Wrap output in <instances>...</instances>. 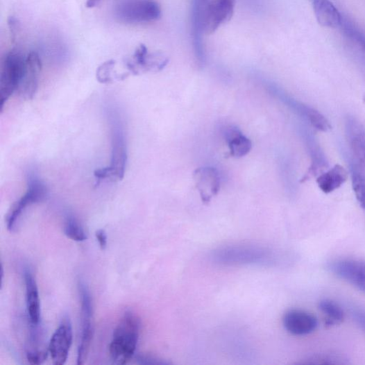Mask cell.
I'll use <instances>...</instances> for the list:
<instances>
[{"instance_id": "8", "label": "cell", "mask_w": 365, "mask_h": 365, "mask_svg": "<svg viewBox=\"0 0 365 365\" xmlns=\"http://www.w3.org/2000/svg\"><path fill=\"white\" fill-rule=\"evenodd\" d=\"M47 193V188L44 181L36 173H31L28 178L27 192L12 205L8 215V229L13 231L18 220L28 207L43 201Z\"/></svg>"}, {"instance_id": "3", "label": "cell", "mask_w": 365, "mask_h": 365, "mask_svg": "<svg viewBox=\"0 0 365 365\" xmlns=\"http://www.w3.org/2000/svg\"><path fill=\"white\" fill-rule=\"evenodd\" d=\"M216 262L226 265H272L275 262L274 252L257 246H231L214 251Z\"/></svg>"}, {"instance_id": "11", "label": "cell", "mask_w": 365, "mask_h": 365, "mask_svg": "<svg viewBox=\"0 0 365 365\" xmlns=\"http://www.w3.org/2000/svg\"><path fill=\"white\" fill-rule=\"evenodd\" d=\"M42 68L41 58L36 51H31L26 56L25 69L17 94L25 100L33 99L39 87Z\"/></svg>"}, {"instance_id": "27", "label": "cell", "mask_w": 365, "mask_h": 365, "mask_svg": "<svg viewBox=\"0 0 365 365\" xmlns=\"http://www.w3.org/2000/svg\"><path fill=\"white\" fill-rule=\"evenodd\" d=\"M351 315L357 325L365 332V309L354 307L352 309Z\"/></svg>"}, {"instance_id": "31", "label": "cell", "mask_w": 365, "mask_h": 365, "mask_svg": "<svg viewBox=\"0 0 365 365\" xmlns=\"http://www.w3.org/2000/svg\"><path fill=\"white\" fill-rule=\"evenodd\" d=\"M101 0H87L86 6L88 8H94L99 5Z\"/></svg>"}, {"instance_id": "9", "label": "cell", "mask_w": 365, "mask_h": 365, "mask_svg": "<svg viewBox=\"0 0 365 365\" xmlns=\"http://www.w3.org/2000/svg\"><path fill=\"white\" fill-rule=\"evenodd\" d=\"M169 63V58L164 52H148L146 46L142 44L136 49L133 58L126 61V66L130 73L139 75L160 72L164 69Z\"/></svg>"}, {"instance_id": "25", "label": "cell", "mask_w": 365, "mask_h": 365, "mask_svg": "<svg viewBox=\"0 0 365 365\" xmlns=\"http://www.w3.org/2000/svg\"><path fill=\"white\" fill-rule=\"evenodd\" d=\"M353 188L359 204L365 210V173L362 171H353Z\"/></svg>"}, {"instance_id": "10", "label": "cell", "mask_w": 365, "mask_h": 365, "mask_svg": "<svg viewBox=\"0 0 365 365\" xmlns=\"http://www.w3.org/2000/svg\"><path fill=\"white\" fill-rule=\"evenodd\" d=\"M328 269L334 275L365 294V260L355 258L337 259L329 264Z\"/></svg>"}, {"instance_id": "28", "label": "cell", "mask_w": 365, "mask_h": 365, "mask_svg": "<svg viewBox=\"0 0 365 365\" xmlns=\"http://www.w3.org/2000/svg\"><path fill=\"white\" fill-rule=\"evenodd\" d=\"M8 26L10 31V39L12 42L16 40L19 29V23L15 17H10L8 18Z\"/></svg>"}, {"instance_id": "22", "label": "cell", "mask_w": 365, "mask_h": 365, "mask_svg": "<svg viewBox=\"0 0 365 365\" xmlns=\"http://www.w3.org/2000/svg\"><path fill=\"white\" fill-rule=\"evenodd\" d=\"M351 147L354 155L360 164L365 169V132L357 129L351 137Z\"/></svg>"}, {"instance_id": "26", "label": "cell", "mask_w": 365, "mask_h": 365, "mask_svg": "<svg viewBox=\"0 0 365 365\" xmlns=\"http://www.w3.org/2000/svg\"><path fill=\"white\" fill-rule=\"evenodd\" d=\"M48 351L46 350L28 351L27 359L30 364L38 365L42 364L47 358Z\"/></svg>"}, {"instance_id": "16", "label": "cell", "mask_w": 365, "mask_h": 365, "mask_svg": "<svg viewBox=\"0 0 365 365\" xmlns=\"http://www.w3.org/2000/svg\"><path fill=\"white\" fill-rule=\"evenodd\" d=\"M24 282L26 301L31 323L39 325L41 316L40 295L36 280L29 270L24 272Z\"/></svg>"}, {"instance_id": "24", "label": "cell", "mask_w": 365, "mask_h": 365, "mask_svg": "<svg viewBox=\"0 0 365 365\" xmlns=\"http://www.w3.org/2000/svg\"><path fill=\"white\" fill-rule=\"evenodd\" d=\"M341 28L365 51V35L352 22L343 17Z\"/></svg>"}, {"instance_id": "21", "label": "cell", "mask_w": 365, "mask_h": 365, "mask_svg": "<svg viewBox=\"0 0 365 365\" xmlns=\"http://www.w3.org/2000/svg\"><path fill=\"white\" fill-rule=\"evenodd\" d=\"M64 232L68 239L74 241L83 242L87 239L86 232L83 228L79 222L72 217L67 218L64 227Z\"/></svg>"}, {"instance_id": "4", "label": "cell", "mask_w": 365, "mask_h": 365, "mask_svg": "<svg viewBox=\"0 0 365 365\" xmlns=\"http://www.w3.org/2000/svg\"><path fill=\"white\" fill-rule=\"evenodd\" d=\"M26 56L12 49L3 58L0 71V108L3 111L10 98L17 92L25 69Z\"/></svg>"}, {"instance_id": "1", "label": "cell", "mask_w": 365, "mask_h": 365, "mask_svg": "<svg viewBox=\"0 0 365 365\" xmlns=\"http://www.w3.org/2000/svg\"><path fill=\"white\" fill-rule=\"evenodd\" d=\"M110 125L112 158L110 166L95 170L96 180H121L124 178L128 162L127 140L125 126L116 109L108 112Z\"/></svg>"}, {"instance_id": "13", "label": "cell", "mask_w": 365, "mask_h": 365, "mask_svg": "<svg viewBox=\"0 0 365 365\" xmlns=\"http://www.w3.org/2000/svg\"><path fill=\"white\" fill-rule=\"evenodd\" d=\"M193 178L204 203L210 202L221 189L219 172L214 167H203L196 169L193 173Z\"/></svg>"}, {"instance_id": "18", "label": "cell", "mask_w": 365, "mask_h": 365, "mask_svg": "<svg viewBox=\"0 0 365 365\" xmlns=\"http://www.w3.org/2000/svg\"><path fill=\"white\" fill-rule=\"evenodd\" d=\"M348 178V171L341 165L337 164L317 178L319 188L325 194H330L341 187Z\"/></svg>"}, {"instance_id": "30", "label": "cell", "mask_w": 365, "mask_h": 365, "mask_svg": "<svg viewBox=\"0 0 365 365\" xmlns=\"http://www.w3.org/2000/svg\"><path fill=\"white\" fill-rule=\"evenodd\" d=\"M137 362L140 364H164L160 359L148 355H139Z\"/></svg>"}, {"instance_id": "17", "label": "cell", "mask_w": 365, "mask_h": 365, "mask_svg": "<svg viewBox=\"0 0 365 365\" xmlns=\"http://www.w3.org/2000/svg\"><path fill=\"white\" fill-rule=\"evenodd\" d=\"M223 135L228 144L230 154L232 158H244L251 151L252 142L238 128L234 126L226 128Z\"/></svg>"}, {"instance_id": "23", "label": "cell", "mask_w": 365, "mask_h": 365, "mask_svg": "<svg viewBox=\"0 0 365 365\" xmlns=\"http://www.w3.org/2000/svg\"><path fill=\"white\" fill-rule=\"evenodd\" d=\"M303 111L310 124L319 131L327 133L332 128L330 121L319 111L309 108H304Z\"/></svg>"}, {"instance_id": "12", "label": "cell", "mask_w": 365, "mask_h": 365, "mask_svg": "<svg viewBox=\"0 0 365 365\" xmlns=\"http://www.w3.org/2000/svg\"><path fill=\"white\" fill-rule=\"evenodd\" d=\"M72 339L71 322L69 319H65L52 335L49 345L48 350L54 364H65L71 346Z\"/></svg>"}, {"instance_id": "14", "label": "cell", "mask_w": 365, "mask_h": 365, "mask_svg": "<svg viewBox=\"0 0 365 365\" xmlns=\"http://www.w3.org/2000/svg\"><path fill=\"white\" fill-rule=\"evenodd\" d=\"M283 325L290 333L303 336L314 332L319 326V321L314 316L307 312L291 309L285 314Z\"/></svg>"}, {"instance_id": "29", "label": "cell", "mask_w": 365, "mask_h": 365, "mask_svg": "<svg viewBox=\"0 0 365 365\" xmlns=\"http://www.w3.org/2000/svg\"><path fill=\"white\" fill-rule=\"evenodd\" d=\"M95 236L101 249H106L108 247V236L106 232L102 229L98 230L96 231Z\"/></svg>"}, {"instance_id": "5", "label": "cell", "mask_w": 365, "mask_h": 365, "mask_svg": "<svg viewBox=\"0 0 365 365\" xmlns=\"http://www.w3.org/2000/svg\"><path fill=\"white\" fill-rule=\"evenodd\" d=\"M114 16L126 24L148 23L161 18L162 9L153 0H121L114 8Z\"/></svg>"}, {"instance_id": "7", "label": "cell", "mask_w": 365, "mask_h": 365, "mask_svg": "<svg viewBox=\"0 0 365 365\" xmlns=\"http://www.w3.org/2000/svg\"><path fill=\"white\" fill-rule=\"evenodd\" d=\"M81 298L83 332L81 342L78 348L77 364H84L88 357L93 340V303L90 289L86 282L81 280L78 284Z\"/></svg>"}, {"instance_id": "19", "label": "cell", "mask_w": 365, "mask_h": 365, "mask_svg": "<svg viewBox=\"0 0 365 365\" xmlns=\"http://www.w3.org/2000/svg\"><path fill=\"white\" fill-rule=\"evenodd\" d=\"M319 309L325 316L328 325L341 323L345 319L343 308L332 300L325 299L319 303Z\"/></svg>"}, {"instance_id": "15", "label": "cell", "mask_w": 365, "mask_h": 365, "mask_svg": "<svg viewBox=\"0 0 365 365\" xmlns=\"http://www.w3.org/2000/svg\"><path fill=\"white\" fill-rule=\"evenodd\" d=\"M318 22L328 28H341L343 16L331 0H309Z\"/></svg>"}, {"instance_id": "2", "label": "cell", "mask_w": 365, "mask_h": 365, "mask_svg": "<svg viewBox=\"0 0 365 365\" xmlns=\"http://www.w3.org/2000/svg\"><path fill=\"white\" fill-rule=\"evenodd\" d=\"M141 330V321L133 310H126L117 324L110 354L113 363L124 365L134 357Z\"/></svg>"}, {"instance_id": "6", "label": "cell", "mask_w": 365, "mask_h": 365, "mask_svg": "<svg viewBox=\"0 0 365 365\" xmlns=\"http://www.w3.org/2000/svg\"><path fill=\"white\" fill-rule=\"evenodd\" d=\"M236 0H205L201 11L203 32L210 35L232 17Z\"/></svg>"}, {"instance_id": "20", "label": "cell", "mask_w": 365, "mask_h": 365, "mask_svg": "<svg viewBox=\"0 0 365 365\" xmlns=\"http://www.w3.org/2000/svg\"><path fill=\"white\" fill-rule=\"evenodd\" d=\"M116 61L111 60L102 63L96 70V79L101 84H112L115 80H124L128 74L119 75L115 71Z\"/></svg>"}]
</instances>
